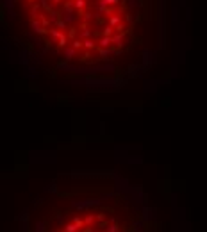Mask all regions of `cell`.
<instances>
[{
	"instance_id": "obj_1",
	"label": "cell",
	"mask_w": 207,
	"mask_h": 232,
	"mask_svg": "<svg viewBox=\"0 0 207 232\" xmlns=\"http://www.w3.org/2000/svg\"><path fill=\"white\" fill-rule=\"evenodd\" d=\"M168 0H2L7 39L46 77L118 89L157 63Z\"/></svg>"
},
{
	"instance_id": "obj_2",
	"label": "cell",
	"mask_w": 207,
	"mask_h": 232,
	"mask_svg": "<svg viewBox=\"0 0 207 232\" xmlns=\"http://www.w3.org/2000/svg\"><path fill=\"white\" fill-rule=\"evenodd\" d=\"M20 232H162L148 195L116 171H68L25 207Z\"/></svg>"
}]
</instances>
